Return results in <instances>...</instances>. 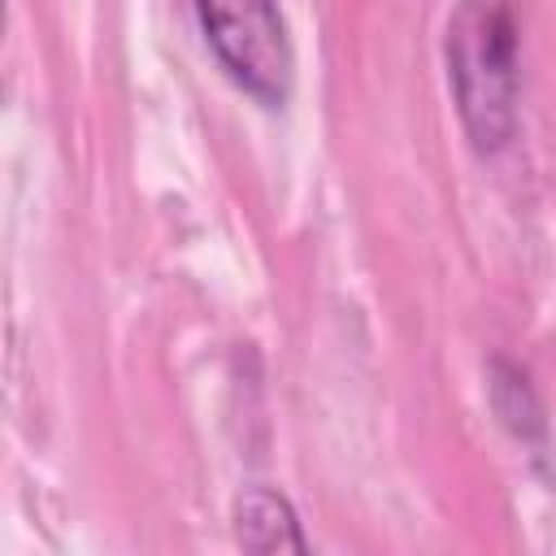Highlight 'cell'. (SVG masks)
<instances>
[{
  "label": "cell",
  "mask_w": 556,
  "mask_h": 556,
  "mask_svg": "<svg viewBox=\"0 0 556 556\" xmlns=\"http://www.w3.org/2000/svg\"><path fill=\"white\" fill-rule=\"evenodd\" d=\"M447 78L478 152H500L517 130V22L508 0H456L447 22Z\"/></svg>",
  "instance_id": "obj_1"
},
{
  "label": "cell",
  "mask_w": 556,
  "mask_h": 556,
  "mask_svg": "<svg viewBox=\"0 0 556 556\" xmlns=\"http://www.w3.org/2000/svg\"><path fill=\"white\" fill-rule=\"evenodd\" d=\"M491 400H495V413L504 417V426L517 434V439H530V443H543V408L526 382L521 369H513L508 361H495L491 365Z\"/></svg>",
  "instance_id": "obj_4"
},
{
  "label": "cell",
  "mask_w": 556,
  "mask_h": 556,
  "mask_svg": "<svg viewBox=\"0 0 556 556\" xmlns=\"http://www.w3.org/2000/svg\"><path fill=\"white\" fill-rule=\"evenodd\" d=\"M217 65L261 104L282 109L295 83V52L274 0H195Z\"/></svg>",
  "instance_id": "obj_2"
},
{
  "label": "cell",
  "mask_w": 556,
  "mask_h": 556,
  "mask_svg": "<svg viewBox=\"0 0 556 556\" xmlns=\"http://www.w3.org/2000/svg\"><path fill=\"white\" fill-rule=\"evenodd\" d=\"M235 539L248 552H308L295 508L287 504V495L269 491V486H248L235 500Z\"/></svg>",
  "instance_id": "obj_3"
}]
</instances>
